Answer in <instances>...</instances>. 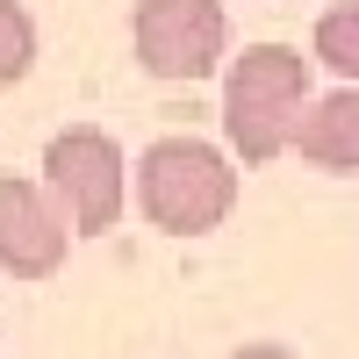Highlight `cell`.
<instances>
[{
  "label": "cell",
  "instance_id": "6da1fadb",
  "mask_svg": "<svg viewBox=\"0 0 359 359\" xmlns=\"http://www.w3.org/2000/svg\"><path fill=\"white\" fill-rule=\"evenodd\" d=\"M309 57L287 50V43H252L230 57L223 72V137H230V158L245 165H273L294 137H302V115H309Z\"/></svg>",
  "mask_w": 359,
  "mask_h": 359
},
{
  "label": "cell",
  "instance_id": "7a4b0ae2",
  "mask_svg": "<svg viewBox=\"0 0 359 359\" xmlns=\"http://www.w3.org/2000/svg\"><path fill=\"white\" fill-rule=\"evenodd\" d=\"M137 216L165 237H208L237 208V158L208 137H151L137 158Z\"/></svg>",
  "mask_w": 359,
  "mask_h": 359
},
{
  "label": "cell",
  "instance_id": "3957f363",
  "mask_svg": "<svg viewBox=\"0 0 359 359\" xmlns=\"http://www.w3.org/2000/svg\"><path fill=\"white\" fill-rule=\"evenodd\" d=\"M43 180L50 194L65 201V216L79 237H108L115 223H123V201H130V165H123V144H115L108 130H57L43 144Z\"/></svg>",
  "mask_w": 359,
  "mask_h": 359
},
{
  "label": "cell",
  "instance_id": "277c9868",
  "mask_svg": "<svg viewBox=\"0 0 359 359\" xmlns=\"http://www.w3.org/2000/svg\"><path fill=\"white\" fill-rule=\"evenodd\" d=\"M130 43L151 79H208L230 43V15L223 0H137Z\"/></svg>",
  "mask_w": 359,
  "mask_h": 359
},
{
  "label": "cell",
  "instance_id": "5b68a950",
  "mask_svg": "<svg viewBox=\"0 0 359 359\" xmlns=\"http://www.w3.org/2000/svg\"><path fill=\"white\" fill-rule=\"evenodd\" d=\"M65 245H72L65 201L43 194L22 172H0V266L22 273V280H50L65 266Z\"/></svg>",
  "mask_w": 359,
  "mask_h": 359
},
{
  "label": "cell",
  "instance_id": "8992f818",
  "mask_svg": "<svg viewBox=\"0 0 359 359\" xmlns=\"http://www.w3.org/2000/svg\"><path fill=\"white\" fill-rule=\"evenodd\" d=\"M294 151L316 172H359V86H331L323 101H309Z\"/></svg>",
  "mask_w": 359,
  "mask_h": 359
},
{
  "label": "cell",
  "instance_id": "52a82bcc",
  "mask_svg": "<svg viewBox=\"0 0 359 359\" xmlns=\"http://www.w3.org/2000/svg\"><path fill=\"white\" fill-rule=\"evenodd\" d=\"M316 57H323V72L359 79V0H338V8L316 15Z\"/></svg>",
  "mask_w": 359,
  "mask_h": 359
},
{
  "label": "cell",
  "instance_id": "ba28073f",
  "mask_svg": "<svg viewBox=\"0 0 359 359\" xmlns=\"http://www.w3.org/2000/svg\"><path fill=\"white\" fill-rule=\"evenodd\" d=\"M29 65H36V22H29L22 0H0V94L22 86Z\"/></svg>",
  "mask_w": 359,
  "mask_h": 359
},
{
  "label": "cell",
  "instance_id": "9c48e42d",
  "mask_svg": "<svg viewBox=\"0 0 359 359\" xmlns=\"http://www.w3.org/2000/svg\"><path fill=\"white\" fill-rule=\"evenodd\" d=\"M230 359H294V352H280V345H237Z\"/></svg>",
  "mask_w": 359,
  "mask_h": 359
}]
</instances>
